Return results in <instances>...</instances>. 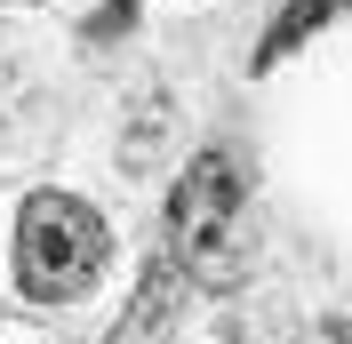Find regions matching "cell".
<instances>
[{"label":"cell","mask_w":352,"mask_h":344,"mask_svg":"<svg viewBox=\"0 0 352 344\" xmlns=\"http://www.w3.org/2000/svg\"><path fill=\"white\" fill-rule=\"evenodd\" d=\"M248 257V193L232 152H192L168 193V264L192 288H232Z\"/></svg>","instance_id":"6da1fadb"},{"label":"cell","mask_w":352,"mask_h":344,"mask_svg":"<svg viewBox=\"0 0 352 344\" xmlns=\"http://www.w3.org/2000/svg\"><path fill=\"white\" fill-rule=\"evenodd\" d=\"M112 264V233L80 193H32L16 216V288L32 304H80Z\"/></svg>","instance_id":"7a4b0ae2"},{"label":"cell","mask_w":352,"mask_h":344,"mask_svg":"<svg viewBox=\"0 0 352 344\" xmlns=\"http://www.w3.org/2000/svg\"><path fill=\"white\" fill-rule=\"evenodd\" d=\"M352 0H272V24H264V41H256V56H248V72H272L288 56V48H305L320 24H336Z\"/></svg>","instance_id":"3957f363"},{"label":"cell","mask_w":352,"mask_h":344,"mask_svg":"<svg viewBox=\"0 0 352 344\" xmlns=\"http://www.w3.org/2000/svg\"><path fill=\"white\" fill-rule=\"evenodd\" d=\"M176 297H184V272H176L168 257H160V264H144V288H136V304L120 312L112 344H160V321L176 312Z\"/></svg>","instance_id":"277c9868"},{"label":"cell","mask_w":352,"mask_h":344,"mask_svg":"<svg viewBox=\"0 0 352 344\" xmlns=\"http://www.w3.org/2000/svg\"><path fill=\"white\" fill-rule=\"evenodd\" d=\"M136 24V0H104V17L88 24V41H112V32H129Z\"/></svg>","instance_id":"5b68a950"}]
</instances>
